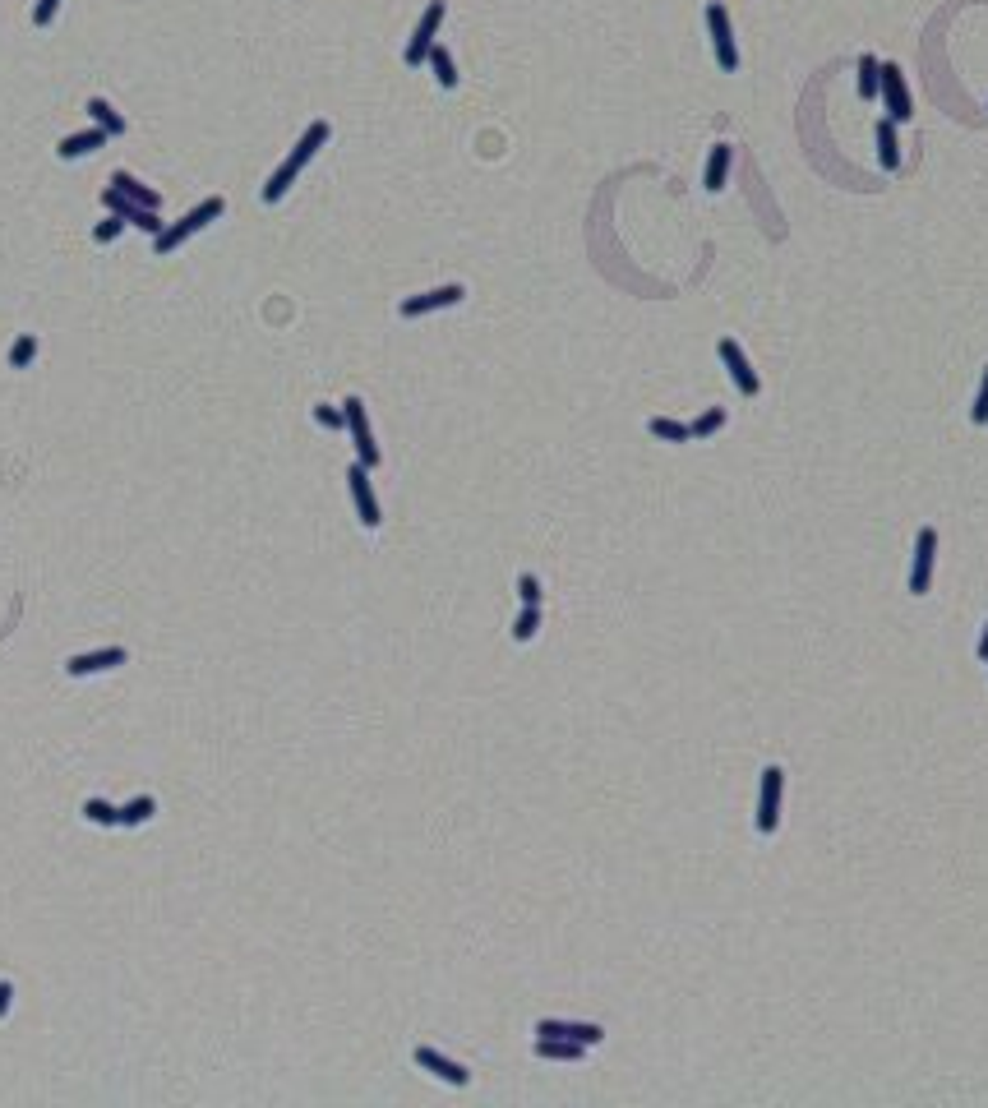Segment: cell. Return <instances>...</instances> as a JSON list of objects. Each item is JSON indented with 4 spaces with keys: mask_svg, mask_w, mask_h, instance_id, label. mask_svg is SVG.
<instances>
[{
    "mask_svg": "<svg viewBox=\"0 0 988 1108\" xmlns=\"http://www.w3.org/2000/svg\"><path fill=\"white\" fill-rule=\"evenodd\" d=\"M342 416H347V430H351V439H356V462L374 471V467H379V444H374L370 421H365V402L361 398H347V402H342Z\"/></svg>",
    "mask_w": 988,
    "mask_h": 1108,
    "instance_id": "obj_6",
    "label": "cell"
},
{
    "mask_svg": "<svg viewBox=\"0 0 988 1108\" xmlns=\"http://www.w3.org/2000/svg\"><path fill=\"white\" fill-rule=\"evenodd\" d=\"M56 10H61V0H37V5H33V24L47 28L51 19H56Z\"/></svg>",
    "mask_w": 988,
    "mask_h": 1108,
    "instance_id": "obj_34",
    "label": "cell"
},
{
    "mask_svg": "<svg viewBox=\"0 0 988 1108\" xmlns=\"http://www.w3.org/2000/svg\"><path fill=\"white\" fill-rule=\"evenodd\" d=\"M314 421L324 425V430H342V425H347V416H342L338 407H314Z\"/></svg>",
    "mask_w": 988,
    "mask_h": 1108,
    "instance_id": "obj_33",
    "label": "cell"
},
{
    "mask_svg": "<svg viewBox=\"0 0 988 1108\" xmlns=\"http://www.w3.org/2000/svg\"><path fill=\"white\" fill-rule=\"evenodd\" d=\"M518 596H522V605H541V582L531 578V573H522V578H518Z\"/></svg>",
    "mask_w": 988,
    "mask_h": 1108,
    "instance_id": "obj_32",
    "label": "cell"
},
{
    "mask_svg": "<svg viewBox=\"0 0 988 1108\" xmlns=\"http://www.w3.org/2000/svg\"><path fill=\"white\" fill-rule=\"evenodd\" d=\"M107 139H111L107 130H79V134H70V139H61V148H56V153H61V157H84V153H97Z\"/></svg>",
    "mask_w": 988,
    "mask_h": 1108,
    "instance_id": "obj_16",
    "label": "cell"
},
{
    "mask_svg": "<svg viewBox=\"0 0 988 1108\" xmlns=\"http://www.w3.org/2000/svg\"><path fill=\"white\" fill-rule=\"evenodd\" d=\"M102 204H107V213L121 217L125 227H139V231H148V236H157V231H162V217H157V208L134 204V199H125L121 190H102Z\"/></svg>",
    "mask_w": 988,
    "mask_h": 1108,
    "instance_id": "obj_7",
    "label": "cell"
},
{
    "mask_svg": "<svg viewBox=\"0 0 988 1108\" xmlns=\"http://www.w3.org/2000/svg\"><path fill=\"white\" fill-rule=\"evenodd\" d=\"M88 116L97 121V130H107V134H121V130H125V121L116 116V111H111L107 97H93V102H88Z\"/></svg>",
    "mask_w": 988,
    "mask_h": 1108,
    "instance_id": "obj_23",
    "label": "cell"
},
{
    "mask_svg": "<svg viewBox=\"0 0 988 1108\" xmlns=\"http://www.w3.org/2000/svg\"><path fill=\"white\" fill-rule=\"evenodd\" d=\"M111 190H121L125 199H134V204H144V208H157V190L139 185L130 171H111Z\"/></svg>",
    "mask_w": 988,
    "mask_h": 1108,
    "instance_id": "obj_19",
    "label": "cell"
},
{
    "mask_svg": "<svg viewBox=\"0 0 988 1108\" xmlns=\"http://www.w3.org/2000/svg\"><path fill=\"white\" fill-rule=\"evenodd\" d=\"M970 421L975 425L988 421V365H984V384H979V393H975V407H970Z\"/></svg>",
    "mask_w": 988,
    "mask_h": 1108,
    "instance_id": "obj_30",
    "label": "cell"
},
{
    "mask_svg": "<svg viewBox=\"0 0 988 1108\" xmlns=\"http://www.w3.org/2000/svg\"><path fill=\"white\" fill-rule=\"evenodd\" d=\"M213 217H222V199H204V204H199V208H190V213H185L181 222H176V227H162V231H157V241H153V250H157V254H171L176 245L185 241V236H194V231H204L208 222H213Z\"/></svg>",
    "mask_w": 988,
    "mask_h": 1108,
    "instance_id": "obj_2",
    "label": "cell"
},
{
    "mask_svg": "<svg viewBox=\"0 0 988 1108\" xmlns=\"http://www.w3.org/2000/svg\"><path fill=\"white\" fill-rule=\"evenodd\" d=\"M33 356H37V338H28V333H24V338L10 347V365H14V370H24Z\"/></svg>",
    "mask_w": 988,
    "mask_h": 1108,
    "instance_id": "obj_29",
    "label": "cell"
},
{
    "mask_svg": "<svg viewBox=\"0 0 988 1108\" xmlns=\"http://www.w3.org/2000/svg\"><path fill=\"white\" fill-rule=\"evenodd\" d=\"M121 227H125V222H121V217H116V213H111V217H107V222H97V231H93V241H97V245H107V241H116V236H121Z\"/></svg>",
    "mask_w": 988,
    "mask_h": 1108,
    "instance_id": "obj_31",
    "label": "cell"
},
{
    "mask_svg": "<svg viewBox=\"0 0 988 1108\" xmlns=\"http://www.w3.org/2000/svg\"><path fill=\"white\" fill-rule=\"evenodd\" d=\"M933 564H938V531L919 527L915 564H910V596H928V587H933Z\"/></svg>",
    "mask_w": 988,
    "mask_h": 1108,
    "instance_id": "obj_5",
    "label": "cell"
},
{
    "mask_svg": "<svg viewBox=\"0 0 988 1108\" xmlns=\"http://www.w3.org/2000/svg\"><path fill=\"white\" fill-rule=\"evenodd\" d=\"M721 425H725V407H711V411H702L698 421L688 425V434H693V439H711Z\"/></svg>",
    "mask_w": 988,
    "mask_h": 1108,
    "instance_id": "obj_26",
    "label": "cell"
},
{
    "mask_svg": "<svg viewBox=\"0 0 988 1108\" xmlns=\"http://www.w3.org/2000/svg\"><path fill=\"white\" fill-rule=\"evenodd\" d=\"M979 661L988 665V624H984V633H979Z\"/></svg>",
    "mask_w": 988,
    "mask_h": 1108,
    "instance_id": "obj_36",
    "label": "cell"
},
{
    "mask_svg": "<svg viewBox=\"0 0 988 1108\" xmlns=\"http://www.w3.org/2000/svg\"><path fill=\"white\" fill-rule=\"evenodd\" d=\"M411 1058H416V1067H425L430 1076H439V1081H448V1085H467V1081H471V1072L462 1067V1062L444 1058V1053H434L430 1044H421L416 1053H411Z\"/></svg>",
    "mask_w": 988,
    "mask_h": 1108,
    "instance_id": "obj_14",
    "label": "cell"
},
{
    "mask_svg": "<svg viewBox=\"0 0 988 1108\" xmlns=\"http://www.w3.org/2000/svg\"><path fill=\"white\" fill-rule=\"evenodd\" d=\"M587 1053V1044H573V1039H536V1058H555V1062H578Z\"/></svg>",
    "mask_w": 988,
    "mask_h": 1108,
    "instance_id": "obj_18",
    "label": "cell"
},
{
    "mask_svg": "<svg viewBox=\"0 0 988 1108\" xmlns=\"http://www.w3.org/2000/svg\"><path fill=\"white\" fill-rule=\"evenodd\" d=\"M781 790H785V771L781 767H762V790H758V831L772 836L781 827Z\"/></svg>",
    "mask_w": 988,
    "mask_h": 1108,
    "instance_id": "obj_3",
    "label": "cell"
},
{
    "mask_svg": "<svg viewBox=\"0 0 988 1108\" xmlns=\"http://www.w3.org/2000/svg\"><path fill=\"white\" fill-rule=\"evenodd\" d=\"M10 998H14V988H10V984H5V979H0V1016L10 1012Z\"/></svg>",
    "mask_w": 988,
    "mask_h": 1108,
    "instance_id": "obj_35",
    "label": "cell"
},
{
    "mask_svg": "<svg viewBox=\"0 0 988 1108\" xmlns=\"http://www.w3.org/2000/svg\"><path fill=\"white\" fill-rule=\"evenodd\" d=\"M725 176H730V148L716 144V148H711V157H707V190L711 194L725 190Z\"/></svg>",
    "mask_w": 988,
    "mask_h": 1108,
    "instance_id": "obj_22",
    "label": "cell"
},
{
    "mask_svg": "<svg viewBox=\"0 0 988 1108\" xmlns=\"http://www.w3.org/2000/svg\"><path fill=\"white\" fill-rule=\"evenodd\" d=\"M878 162L887 171L901 167V139H896V121H878Z\"/></svg>",
    "mask_w": 988,
    "mask_h": 1108,
    "instance_id": "obj_17",
    "label": "cell"
},
{
    "mask_svg": "<svg viewBox=\"0 0 988 1108\" xmlns=\"http://www.w3.org/2000/svg\"><path fill=\"white\" fill-rule=\"evenodd\" d=\"M536 628H541V605H522V615L513 619V638L531 642V638H536Z\"/></svg>",
    "mask_w": 988,
    "mask_h": 1108,
    "instance_id": "obj_25",
    "label": "cell"
},
{
    "mask_svg": "<svg viewBox=\"0 0 988 1108\" xmlns=\"http://www.w3.org/2000/svg\"><path fill=\"white\" fill-rule=\"evenodd\" d=\"M707 28H711V47H716V65L725 74L739 70V51H735V28H730V14H725L721 0L707 5Z\"/></svg>",
    "mask_w": 988,
    "mask_h": 1108,
    "instance_id": "obj_4",
    "label": "cell"
},
{
    "mask_svg": "<svg viewBox=\"0 0 988 1108\" xmlns=\"http://www.w3.org/2000/svg\"><path fill=\"white\" fill-rule=\"evenodd\" d=\"M425 65L434 70V79H439V88H458V65H453V56H448V47H439L434 42L430 47V56H425Z\"/></svg>",
    "mask_w": 988,
    "mask_h": 1108,
    "instance_id": "obj_20",
    "label": "cell"
},
{
    "mask_svg": "<svg viewBox=\"0 0 988 1108\" xmlns=\"http://www.w3.org/2000/svg\"><path fill=\"white\" fill-rule=\"evenodd\" d=\"M462 296H467V287H458V282H448V287H434V291H425V296H411V301H402V319H421V314H434V310H444V305H458Z\"/></svg>",
    "mask_w": 988,
    "mask_h": 1108,
    "instance_id": "obj_13",
    "label": "cell"
},
{
    "mask_svg": "<svg viewBox=\"0 0 988 1108\" xmlns=\"http://www.w3.org/2000/svg\"><path fill=\"white\" fill-rule=\"evenodd\" d=\"M536 1035L545 1039H573V1044H601L605 1030L596 1021H536Z\"/></svg>",
    "mask_w": 988,
    "mask_h": 1108,
    "instance_id": "obj_12",
    "label": "cell"
},
{
    "mask_svg": "<svg viewBox=\"0 0 988 1108\" xmlns=\"http://www.w3.org/2000/svg\"><path fill=\"white\" fill-rule=\"evenodd\" d=\"M111 665H125V647H102V651L70 656V661H65V670H70V675H97V670H111Z\"/></svg>",
    "mask_w": 988,
    "mask_h": 1108,
    "instance_id": "obj_15",
    "label": "cell"
},
{
    "mask_svg": "<svg viewBox=\"0 0 988 1108\" xmlns=\"http://www.w3.org/2000/svg\"><path fill=\"white\" fill-rule=\"evenodd\" d=\"M656 439H665V444H688L693 434H688V425H679V421H670V416H651V425H647Z\"/></svg>",
    "mask_w": 988,
    "mask_h": 1108,
    "instance_id": "obj_24",
    "label": "cell"
},
{
    "mask_svg": "<svg viewBox=\"0 0 988 1108\" xmlns=\"http://www.w3.org/2000/svg\"><path fill=\"white\" fill-rule=\"evenodd\" d=\"M324 144H328V121H314L310 130L301 134V144H296V148L287 153V162H282V167L273 171V176H268V185H264V204H278L282 194L291 190V181H296V176H301V171L310 167V157L319 153Z\"/></svg>",
    "mask_w": 988,
    "mask_h": 1108,
    "instance_id": "obj_1",
    "label": "cell"
},
{
    "mask_svg": "<svg viewBox=\"0 0 988 1108\" xmlns=\"http://www.w3.org/2000/svg\"><path fill=\"white\" fill-rule=\"evenodd\" d=\"M716 351H721V361H725V370H730V379H735L739 393H744V398H758L762 384H758V374H753V365H748V356L739 351V342L721 338V342H716Z\"/></svg>",
    "mask_w": 988,
    "mask_h": 1108,
    "instance_id": "obj_9",
    "label": "cell"
},
{
    "mask_svg": "<svg viewBox=\"0 0 988 1108\" xmlns=\"http://www.w3.org/2000/svg\"><path fill=\"white\" fill-rule=\"evenodd\" d=\"M878 88H882V61H878V56H859V97H864V102H873V97H878Z\"/></svg>",
    "mask_w": 988,
    "mask_h": 1108,
    "instance_id": "obj_21",
    "label": "cell"
},
{
    "mask_svg": "<svg viewBox=\"0 0 988 1108\" xmlns=\"http://www.w3.org/2000/svg\"><path fill=\"white\" fill-rule=\"evenodd\" d=\"M84 818L97 822V827H116V822H121V808H111L107 799H88V804H84Z\"/></svg>",
    "mask_w": 988,
    "mask_h": 1108,
    "instance_id": "obj_27",
    "label": "cell"
},
{
    "mask_svg": "<svg viewBox=\"0 0 988 1108\" xmlns=\"http://www.w3.org/2000/svg\"><path fill=\"white\" fill-rule=\"evenodd\" d=\"M347 485H351V499H356V513H361V522L374 531V527H379V499H374V490H370V467L351 462Z\"/></svg>",
    "mask_w": 988,
    "mask_h": 1108,
    "instance_id": "obj_11",
    "label": "cell"
},
{
    "mask_svg": "<svg viewBox=\"0 0 988 1108\" xmlns=\"http://www.w3.org/2000/svg\"><path fill=\"white\" fill-rule=\"evenodd\" d=\"M878 97L887 102V121H910V88H905V74H901V65H892V61H882V88H878Z\"/></svg>",
    "mask_w": 988,
    "mask_h": 1108,
    "instance_id": "obj_8",
    "label": "cell"
},
{
    "mask_svg": "<svg viewBox=\"0 0 988 1108\" xmlns=\"http://www.w3.org/2000/svg\"><path fill=\"white\" fill-rule=\"evenodd\" d=\"M439 24H444V0H430V10L421 14V24H416V33H411V42H407V65H425Z\"/></svg>",
    "mask_w": 988,
    "mask_h": 1108,
    "instance_id": "obj_10",
    "label": "cell"
},
{
    "mask_svg": "<svg viewBox=\"0 0 988 1108\" xmlns=\"http://www.w3.org/2000/svg\"><path fill=\"white\" fill-rule=\"evenodd\" d=\"M153 813H157V804L148 795H139V799H130V804L121 808V822H125V827H139V822H148Z\"/></svg>",
    "mask_w": 988,
    "mask_h": 1108,
    "instance_id": "obj_28",
    "label": "cell"
}]
</instances>
